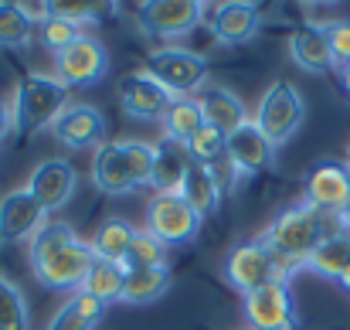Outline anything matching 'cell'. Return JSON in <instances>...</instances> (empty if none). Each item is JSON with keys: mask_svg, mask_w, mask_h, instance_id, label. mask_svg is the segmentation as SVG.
Listing matches in <instances>:
<instances>
[{"mask_svg": "<svg viewBox=\"0 0 350 330\" xmlns=\"http://www.w3.org/2000/svg\"><path fill=\"white\" fill-rule=\"evenodd\" d=\"M347 225L350 221L327 218V215L313 212L310 205H296V208L282 212L279 218L262 231V242H265V245L272 249V255L293 272V269H299V266L317 252V245H320L330 231L347 228Z\"/></svg>", "mask_w": 350, "mask_h": 330, "instance_id": "1", "label": "cell"}, {"mask_svg": "<svg viewBox=\"0 0 350 330\" xmlns=\"http://www.w3.org/2000/svg\"><path fill=\"white\" fill-rule=\"evenodd\" d=\"M153 143L143 140H106L96 153H92V181L103 194H133L143 184H150L153 174Z\"/></svg>", "mask_w": 350, "mask_h": 330, "instance_id": "2", "label": "cell"}, {"mask_svg": "<svg viewBox=\"0 0 350 330\" xmlns=\"http://www.w3.org/2000/svg\"><path fill=\"white\" fill-rule=\"evenodd\" d=\"M68 110V86H62L55 75H41L31 72L17 82L14 92V129L21 136H34L48 126H55V119Z\"/></svg>", "mask_w": 350, "mask_h": 330, "instance_id": "3", "label": "cell"}, {"mask_svg": "<svg viewBox=\"0 0 350 330\" xmlns=\"http://www.w3.org/2000/svg\"><path fill=\"white\" fill-rule=\"evenodd\" d=\"M303 119H306V103H303L299 89H296L293 82H286V79L272 82V86L262 92V99H258V106H255V116H252V123L262 129V136H265L272 147L289 143V140L299 133Z\"/></svg>", "mask_w": 350, "mask_h": 330, "instance_id": "4", "label": "cell"}, {"mask_svg": "<svg viewBox=\"0 0 350 330\" xmlns=\"http://www.w3.org/2000/svg\"><path fill=\"white\" fill-rule=\"evenodd\" d=\"M146 75H153L174 99H184L208 82V58L187 48H157L146 55Z\"/></svg>", "mask_w": 350, "mask_h": 330, "instance_id": "5", "label": "cell"}, {"mask_svg": "<svg viewBox=\"0 0 350 330\" xmlns=\"http://www.w3.org/2000/svg\"><path fill=\"white\" fill-rule=\"evenodd\" d=\"M225 279L232 283L238 293L248 296V293H255V290H262V286H269L275 279H289V269L272 255V249L262 238H255V242L234 245L232 252H228V259H225Z\"/></svg>", "mask_w": 350, "mask_h": 330, "instance_id": "6", "label": "cell"}, {"mask_svg": "<svg viewBox=\"0 0 350 330\" xmlns=\"http://www.w3.org/2000/svg\"><path fill=\"white\" fill-rule=\"evenodd\" d=\"M303 205H310L313 212L327 215V218L350 221V167L337 160H323L310 170L306 177V191H303Z\"/></svg>", "mask_w": 350, "mask_h": 330, "instance_id": "7", "label": "cell"}, {"mask_svg": "<svg viewBox=\"0 0 350 330\" xmlns=\"http://www.w3.org/2000/svg\"><path fill=\"white\" fill-rule=\"evenodd\" d=\"M146 231L167 249L187 245L201 231V215L180 194H153V201L146 205Z\"/></svg>", "mask_w": 350, "mask_h": 330, "instance_id": "8", "label": "cell"}, {"mask_svg": "<svg viewBox=\"0 0 350 330\" xmlns=\"http://www.w3.org/2000/svg\"><path fill=\"white\" fill-rule=\"evenodd\" d=\"M106 72H109V55L103 41L89 34H82L62 55H55V79L68 89H92L106 79Z\"/></svg>", "mask_w": 350, "mask_h": 330, "instance_id": "9", "label": "cell"}, {"mask_svg": "<svg viewBox=\"0 0 350 330\" xmlns=\"http://www.w3.org/2000/svg\"><path fill=\"white\" fill-rule=\"evenodd\" d=\"M139 31L150 38H184L191 34L201 17H204V3L201 0H146L139 3Z\"/></svg>", "mask_w": 350, "mask_h": 330, "instance_id": "10", "label": "cell"}, {"mask_svg": "<svg viewBox=\"0 0 350 330\" xmlns=\"http://www.w3.org/2000/svg\"><path fill=\"white\" fill-rule=\"evenodd\" d=\"M92 262H96L92 245L79 238V242L65 245L62 252L48 255L44 262L31 266V272H34V279H38L41 286H48V290H75V293H79L82 283H85V276H89V269H92Z\"/></svg>", "mask_w": 350, "mask_h": 330, "instance_id": "11", "label": "cell"}, {"mask_svg": "<svg viewBox=\"0 0 350 330\" xmlns=\"http://www.w3.org/2000/svg\"><path fill=\"white\" fill-rule=\"evenodd\" d=\"M245 317L255 330H296V303L289 279H275L245 296Z\"/></svg>", "mask_w": 350, "mask_h": 330, "instance_id": "12", "label": "cell"}, {"mask_svg": "<svg viewBox=\"0 0 350 330\" xmlns=\"http://www.w3.org/2000/svg\"><path fill=\"white\" fill-rule=\"evenodd\" d=\"M51 133L68 150H99L106 143V116H103L99 106L68 103V110L55 119Z\"/></svg>", "mask_w": 350, "mask_h": 330, "instance_id": "13", "label": "cell"}, {"mask_svg": "<svg viewBox=\"0 0 350 330\" xmlns=\"http://www.w3.org/2000/svg\"><path fill=\"white\" fill-rule=\"evenodd\" d=\"M119 103H122V110L129 112L133 119L160 123V119L167 116V110H170L174 96H170L153 75H146V72H129V75L119 79Z\"/></svg>", "mask_w": 350, "mask_h": 330, "instance_id": "14", "label": "cell"}, {"mask_svg": "<svg viewBox=\"0 0 350 330\" xmlns=\"http://www.w3.org/2000/svg\"><path fill=\"white\" fill-rule=\"evenodd\" d=\"M225 153H228V164H232L234 177L262 174V170H269L272 160H275V147L262 136V129H258L252 119L225 136Z\"/></svg>", "mask_w": 350, "mask_h": 330, "instance_id": "15", "label": "cell"}, {"mask_svg": "<svg viewBox=\"0 0 350 330\" xmlns=\"http://www.w3.org/2000/svg\"><path fill=\"white\" fill-rule=\"evenodd\" d=\"M75 188H79V174H75V167H72L68 160H62V157L41 160V164L31 170V181H27V191L41 201L44 212L65 208V205L72 201Z\"/></svg>", "mask_w": 350, "mask_h": 330, "instance_id": "16", "label": "cell"}, {"mask_svg": "<svg viewBox=\"0 0 350 330\" xmlns=\"http://www.w3.org/2000/svg\"><path fill=\"white\" fill-rule=\"evenodd\" d=\"M44 208L41 201L27 191V188H17L10 194L0 198V242L3 245H14V242H24V238H34L38 228L44 225Z\"/></svg>", "mask_w": 350, "mask_h": 330, "instance_id": "17", "label": "cell"}, {"mask_svg": "<svg viewBox=\"0 0 350 330\" xmlns=\"http://www.w3.org/2000/svg\"><path fill=\"white\" fill-rule=\"evenodd\" d=\"M262 27V7L258 3H245V0H228L218 3L211 14V34L221 45H245L255 38V31Z\"/></svg>", "mask_w": 350, "mask_h": 330, "instance_id": "18", "label": "cell"}, {"mask_svg": "<svg viewBox=\"0 0 350 330\" xmlns=\"http://www.w3.org/2000/svg\"><path fill=\"white\" fill-rule=\"evenodd\" d=\"M153 174H150V188L157 194H177L180 184H184V174L191 167V157H187V147L163 136L153 143Z\"/></svg>", "mask_w": 350, "mask_h": 330, "instance_id": "19", "label": "cell"}, {"mask_svg": "<svg viewBox=\"0 0 350 330\" xmlns=\"http://www.w3.org/2000/svg\"><path fill=\"white\" fill-rule=\"evenodd\" d=\"M289 58H293L303 72H313V75L330 72L334 62H330V45H327L323 24H299V27L289 34Z\"/></svg>", "mask_w": 350, "mask_h": 330, "instance_id": "20", "label": "cell"}, {"mask_svg": "<svg viewBox=\"0 0 350 330\" xmlns=\"http://www.w3.org/2000/svg\"><path fill=\"white\" fill-rule=\"evenodd\" d=\"M299 269H310V272H317V276H323V279H337V283H340L350 269V225L330 231V235L317 245V252H313Z\"/></svg>", "mask_w": 350, "mask_h": 330, "instance_id": "21", "label": "cell"}, {"mask_svg": "<svg viewBox=\"0 0 350 330\" xmlns=\"http://www.w3.org/2000/svg\"><path fill=\"white\" fill-rule=\"evenodd\" d=\"M198 103H201L204 126H211V129H218V133H225V136L248 123V110H245V103L234 96L232 89L215 86V89H208Z\"/></svg>", "mask_w": 350, "mask_h": 330, "instance_id": "22", "label": "cell"}, {"mask_svg": "<svg viewBox=\"0 0 350 330\" xmlns=\"http://www.w3.org/2000/svg\"><path fill=\"white\" fill-rule=\"evenodd\" d=\"M221 181L215 177V170L211 167H201V164H191L187 167V174H184V184H180V198L201 215V218H208V215H215L218 212V205H221Z\"/></svg>", "mask_w": 350, "mask_h": 330, "instance_id": "23", "label": "cell"}, {"mask_svg": "<svg viewBox=\"0 0 350 330\" xmlns=\"http://www.w3.org/2000/svg\"><path fill=\"white\" fill-rule=\"evenodd\" d=\"M106 303H99L96 296H89V293H72L68 296V303L51 317V324L48 330H96L103 324V317H106Z\"/></svg>", "mask_w": 350, "mask_h": 330, "instance_id": "24", "label": "cell"}, {"mask_svg": "<svg viewBox=\"0 0 350 330\" xmlns=\"http://www.w3.org/2000/svg\"><path fill=\"white\" fill-rule=\"evenodd\" d=\"M167 290H170V269H167V266L129 269V272H126V286H122V300H119V303L146 307V303H157Z\"/></svg>", "mask_w": 350, "mask_h": 330, "instance_id": "25", "label": "cell"}, {"mask_svg": "<svg viewBox=\"0 0 350 330\" xmlns=\"http://www.w3.org/2000/svg\"><path fill=\"white\" fill-rule=\"evenodd\" d=\"M122 286H126V269L122 262H109V259H96L85 283H82V293L96 296L99 303H119L122 300Z\"/></svg>", "mask_w": 350, "mask_h": 330, "instance_id": "26", "label": "cell"}, {"mask_svg": "<svg viewBox=\"0 0 350 330\" xmlns=\"http://www.w3.org/2000/svg\"><path fill=\"white\" fill-rule=\"evenodd\" d=\"M136 228L129 225L126 218H109L99 225V231L92 235V255L96 259H109V262H122L126 259V252H129V245L136 242Z\"/></svg>", "mask_w": 350, "mask_h": 330, "instance_id": "27", "label": "cell"}, {"mask_svg": "<svg viewBox=\"0 0 350 330\" xmlns=\"http://www.w3.org/2000/svg\"><path fill=\"white\" fill-rule=\"evenodd\" d=\"M160 123H163V136H170V140H177V143H184V147H187V143L204 129L201 103H198V99H191V96L174 99V103H170V110H167V116H163Z\"/></svg>", "mask_w": 350, "mask_h": 330, "instance_id": "28", "label": "cell"}, {"mask_svg": "<svg viewBox=\"0 0 350 330\" xmlns=\"http://www.w3.org/2000/svg\"><path fill=\"white\" fill-rule=\"evenodd\" d=\"M72 242H79V235H75V228H72L68 221H44V225L38 228V235L31 238V266L44 262L48 255L62 252V249L72 245Z\"/></svg>", "mask_w": 350, "mask_h": 330, "instance_id": "29", "label": "cell"}, {"mask_svg": "<svg viewBox=\"0 0 350 330\" xmlns=\"http://www.w3.org/2000/svg\"><path fill=\"white\" fill-rule=\"evenodd\" d=\"M34 24L24 17L21 3H0V48H24L31 45Z\"/></svg>", "mask_w": 350, "mask_h": 330, "instance_id": "30", "label": "cell"}, {"mask_svg": "<svg viewBox=\"0 0 350 330\" xmlns=\"http://www.w3.org/2000/svg\"><path fill=\"white\" fill-rule=\"evenodd\" d=\"M82 34H85L82 24L72 21V17H65V14H51V17L41 24V45H44L48 51H55V55H62V51H65L68 45H75Z\"/></svg>", "mask_w": 350, "mask_h": 330, "instance_id": "31", "label": "cell"}, {"mask_svg": "<svg viewBox=\"0 0 350 330\" xmlns=\"http://www.w3.org/2000/svg\"><path fill=\"white\" fill-rule=\"evenodd\" d=\"M187 157H191V164H201V167H211V170H215L221 160H228V153H225V133L204 126V129L187 143Z\"/></svg>", "mask_w": 350, "mask_h": 330, "instance_id": "32", "label": "cell"}, {"mask_svg": "<svg viewBox=\"0 0 350 330\" xmlns=\"http://www.w3.org/2000/svg\"><path fill=\"white\" fill-rule=\"evenodd\" d=\"M153 266H167V245L157 242L150 231H139L122 259V269L129 272V269H153Z\"/></svg>", "mask_w": 350, "mask_h": 330, "instance_id": "33", "label": "cell"}, {"mask_svg": "<svg viewBox=\"0 0 350 330\" xmlns=\"http://www.w3.org/2000/svg\"><path fill=\"white\" fill-rule=\"evenodd\" d=\"M0 330H27V303L7 276H0Z\"/></svg>", "mask_w": 350, "mask_h": 330, "instance_id": "34", "label": "cell"}, {"mask_svg": "<svg viewBox=\"0 0 350 330\" xmlns=\"http://www.w3.org/2000/svg\"><path fill=\"white\" fill-rule=\"evenodd\" d=\"M323 31H327L334 68L347 72L350 68V21H330V24H323Z\"/></svg>", "mask_w": 350, "mask_h": 330, "instance_id": "35", "label": "cell"}, {"mask_svg": "<svg viewBox=\"0 0 350 330\" xmlns=\"http://www.w3.org/2000/svg\"><path fill=\"white\" fill-rule=\"evenodd\" d=\"M21 10H24V17H27L31 24H44V21L55 14V3H38V0L31 3V0H24V3H21Z\"/></svg>", "mask_w": 350, "mask_h": 330, "instance_id": "36", "label": "cell"}, {"mask_svg": "<svg viewBox=\"0 0 350 330\" xmlns=\"http://www.w3.org/2000/svg\"><path fill=\"white\" fill-rule=\"evenodd\" d=\"M10 126H14V116H10V110L3 106V99H0V143L7 140V133H10Z\"/></svg>", "mask_w": 350, "mask_h": 330, "instance_id": "37", "label": "cell"}, {"mask_svg": "<svg viewBox=\"0 0 350 330\" xmlns=\"http://www.w3.org/2000/svg\"><path fill=\"white\" fill-rule=\"evenodd\" d=\"M340 82H344V92H347V99H350V68L340 72Z\"/></svg>", "mask_w": 350, "mask_h": 330, "instance_id": "38", "label": "cell"}, {"mask_svg": "<svg viewBox=\"0 0 350 330\" xmlns=\"http://www.w3.org/2000/svg\"><path fill=\"white\" fill-rule=\"evenodd\" d=\"M340 286H344V290H347V293H350V269H347V276L340 279Z\"/></svg>", "mask_w": 350, "mask_h": 330, "instance_id": "39", "label": "cell"}, {"mask_svg": "<svg viewBox=\"0 0 350 330\" xmlns=\"http://www.w3.org/2000/svg\"><path fill=\"white\" fill-rule=\"evenodd\" d=\"M347 167H350V147H347Z\"/></svg>", "mask_w": 350, "mask_h": 330, "instance_id": "40", "label": "cell"}]
</instances>
